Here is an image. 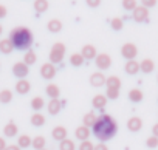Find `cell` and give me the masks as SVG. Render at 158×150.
<instances>
[{
    "label": "cell",
    "instance_id": "cell-31",
    "mask_svg": "<svg viewBox=\"0 0 158 150\" xmlns=\"http://www.w3.org/2000/svg\"><path fill=\"white\" fill-rule=\"evenodd\" d=\"M13 101V91L11 90H2L0 91V102L2 104H8Z\"/></svg>",
    "mask_w": 158,
    "mask_h": 150
},
{
    "label": "cell",
    "instance_id": "cell-2",
    "mask_svg": "<svg viewBox=\"0 0 158 150\" xmlns=\"http://www.w3.org/2000/svg\"><path fill=\"white\" fill-rule=\"evenodd\" d=\"M10 40L16 50L25 51L33 45V33L25 26H17L10 33Z\"/></svg>",
    "mask_w": 158,
    "mask_h": 150
},
{
    "label": "cell",
    "instance_id": "cell-47",
    "mask_svg": "<svg viewBox=\"0 0 158 150\" xmlns=\"http://www.w3.org/2000/svg\"><path fill=\"white\" fill-rule=\"evenodd\" d=\"M2 31H3V26H2V25H0V34H2Z\"/></svg>",
    "mask_w": 158,
    "mask_h": 150
},
{
    "label": "cell",
    "instance_id": "cell-25",
    "mask_svg": "<svg viewBox=\"0 0 158 150\" xmlns=\"http://www.w3.org/2000/svg\"><path fill=\"white\" fill-rule=\"evenodd\" d=\"M82 122H84V127H93L95 125V122H96V115L93 113V111H90V113H87L85 116H84V119H82Z\"/></svg>",
    "mask_w": 158,
    "mask_h": 150
},
{
    "label": "cell",
    "instance_id": "cell-3",
    "mask_svg": "<svg viewBox=\"0 0 158 150\" xmlns=\"http://www.w3.org/2000/svg\"><path fill=\"white\" fill-rule=\"evenodd\" d=\"M65 56V45L60 43V42H56L53 47H51V51H50V62L54 65V63H60L62 59Z\"/></svg>",
    "mask_w": 158,
    "mask_h": 150
},
{
    "label": "cell",
    "instance_id": "cell-27",
    "mask_svg": "<svg viewBox=\"0 0 158 150\" xmlns=\"http://www.w3.org/2000/svg\"><path fill=\"white\" fill-rule=\"evenodd\" d=\"M50 3H48V0H36L34 2V10L37 13H45L48 10Z\"/></svg>",
    "mask_w": 158,
    "mask_h": 150
},
{
    "label": "cell",
    "instance_id": "cell-38",
    "mask_svg": "<svg viewBox=\"0 0 158 150\" xmlns=\"http://www.w3.org/2000/svg\"><path fill=\"white\" fill-rule=\"evenodd\" d=\"M79 150H95V145H93V142L92 141H82L81 142V145H79Z\"/></svg>",
    "mask_w": 158,
    "mask_h": 150
},
{
    "label": "cell",
    "instance_id": "cell-35",
    "mask_svg": "<svg viewBox=\"0 0 158 150\" xmlns=\"http://www.w3.org/2000/svg\"><path fill=\"white\" fill-rule=\"evenodd\" d=\"M123 8L126 11H133L136 8V0H123Z\"/></svg>",
    "mask_w": 158,
    "mask_h": 150
},
{
    "label": "cell",
    "instance_id": "cell-39",
    "mask_svg": "<svg viewBox=\"0 0 158 150\" xmlns=\"http://www.w3.org/2000/svg\"><path fill=\"white\" fill-rule=\"evenodd\" d=\"M118 96H119V90L107 88V93H106V98L107 99H118Z\"/></svg>",
    "mask_w": 158,
    "mask_h": 150
},
{
    "label": "cell",
    "instance_id": "cell-22",
    "mask_svg": "<svg viewBox=\"0 0 158 150\" xmlns=\"http://www.w3.org/2000/svg\"><path fill=\"white\" fill-rule=\"evenodd\" d=\"M13 43H11V40L10 39H3V40H0V51L2 53H5V54H10L11 51H13Z\"/></svg>",
    "mask_w": 158,
    "mask_h": 150
},
{
    "label": "cell",
    "instance_id": "cell-34",
    "mask_svg": "<svg viewBox=\"0 0 158 150\" xmlns=\"http://www.w3.org/2000/svg\"><path fill=\"white\" fill-rule=\"evenodd\" d=\"M59 148H60V150H74L76 147H74V142H73L71 139H64V141H60Z\"/></svg>",
    "mask_w": 158,
    "mask_h": 150
},
{
    "label": "cell",
    "instance_id": "cell-11",
    "mask_svg": "<svg viewBox=\"0 0 158 150\" xmlns=\"http://www.w3.org/2000/svg\"><path fill=\"white\" fill-rule=\"evenodd\" d=\"M51 136H53V139H56V141H64V139H67V128L62 127V125H57V127L53 128Z\"/></svg>",
    "mask_w": 158,
    "mask_h": 150
},
{
    "label": "cell",
    "instance_id": "cell-8",
    "mask_svg": "<svg viewBox=\"0 0 158 150\" xmlns=\"http://www.w3.org/2000/svg\"><path fill=\"white\" fill-rule=\"evenodd\" d=\"M28 65H25L23 62H17V63H14V67H13V74L16 78H19V79H23L27 74H28Z\"/></svg>",
    "mask_w": 158,
    "mask_h": 150
},
{
    "label": "cell",
    "instance_id": "cell-23",
    "mask_svg": "<svg viewBox=\"0 0 158 150\" xmlns=\"http://www.w3.org/2000/svg\"><path fill=\"white\" fill-rule=\"evenodd\" d=\"M47 95H48L51 99H57V98H59V95H60V90H59V87H57V85L50 84V85L47 87Z\"/></svg>",
    "mask_w": 158,
    "mask_h": 150
},
{
    "label": "cell",
    "instance_id": "cell-6",
    "mask_svg": "<svg viewBox=\"0 0 158 150\" xmlns=\"http://www.w3.org/2000/svg\"><path fill=\"white\" fill-rule=\"evenodd\" d=\"M132 13H133V14H132L133 20L138 22V23H141V22H147V19H149V10L144 8V6H136Z\"/></svg>",
    "mask_w": 158,
    "mask_h": 150
},
{
    "label": "cell",
    "instance_id": "cell-20",
    "mask_svg": "<svg viewBox=\"0 0 158 150\" xmlns=\"http://www.w3.org/2000/svg\"><path fill=\"white\" fill-rule=\"evenodd\" d=\"M106 104H107V98L104 95H96L93 98V107L95 108H104Z\"/></svg>",
    "mask_w": 158,
    "mask_h": 150
},
{
    "label": "cell",
    "instance_id": "cell-46",
    "mask_svg": "<svg viewBox=\"0 0 158 150\" xmlns=\"http://www.w3.org/2000/svg\"><path fill=\"white\" fill-rule=\"evenodd\" d=\"M5 150H20V147L19 145H6Z\"/></svg>",
    "mask_w": 158,
    "mask_h": 150
},
{
    "label": "cell",
    "instance_id": "cell-40",
    "mask_svg": "<svg viewBox=\"0 0 158 150\" xmlns=\"http://www.w3.org/2000/svg\"><path fill=\"white\" fill-rule=\"evenodd\" d=\"M141 6H144V8H152V6H155L156 5V0H141Z\"/></svg>",
    "mask_w": 158,
    "mask_h": 150
},
{
    "label": "cell",
    "instance_id": "cell-12",
    "mask_svg": "<svg viewBox=\"0 0 158 150\" xmlns=\"http://www.w3.org/2000/svg\"><path fill=\"white\" fill-rule=\"evenodd\" d=\"M81 54H82V57L87 59V60H92V59H95V57L98 56V54H96V48H95L93 45H84Z\"/></svg>",
    "mask_w": 158,
    "mask_h": 150
},
{
    "label": "cell",
    "instance_id": "cell-37",
    "mask_svg": "<svg viewBox=\"0 0 158 150\" xmlns=\"http://www.w3.org/2000/svg\"><path fill=\"white\" fill-rule=\"evenodd\" d=\"M110 25H112V28L115 30V31H119L123 26H124V23H123V20L121 19H112V22H110Z\"/></svg>",
    "mask_w": 158,
    "mask_h": 150
},
{
    "label": "cell",
    "instance_id": "cell-26",
    "mask_svg": "<svg viewBox=\"0 0 158 150\" xmlns=\"http://www.w3.org/2000/svg\"><path fill=\"white\" fill-rule=\"evenodd\" d=\"M31 124H33L34 127H42V125L45 124V116L36 111V113L31 116Z\"/></svg>",
    "mask_w": 158,
    "mask_h": 150
},
{
    "label": "cell",
    "instance_id": "cell-36",
    "mask_svg": "<svg viewBox=\"0 0 158 150\" xmlns=\"http://www.w3.org/2000/svg\"><path fill=\"white\" fill-rule=\"evenodd\" d=\"M146 145H147L149 148H156V147H158V138H156V136H149V138L146 139Z\"/></svg>",
    "mask_w": 158,
    "mask_h": 150
},
{
    "label": "cell",
    "instance_id": "cell-30",
    "mask_svg": "<svg viewBox=\"0 0 158 150\" xmlns=\"http://www.w3.org/2000/svg\"><path fill=\"white\" fill-rule=\"evenodd\" d=\"M45 144H47V141H45L44 136H36V138L31 141V145H33L36 150H42V148H45Z\"/></svg>",
    "mask_w": 158,
    "mask_h": 150
},
{
    "label": "cell",
    "instance_id": "cell-29",
    "mask_svg": "<svg viewBox=\"0 0 158 150\" xmlns=\"http://www.w3.org/2000/svg\"><path fill=\"white\" fill-rule=\"evenodd\" d=\"M36 60H37V56H36V53L34 51H27L25 53V56H23V63L25 65H33V63H36Z\"/></svg>",
    "mask_w": 158,
    "mask_h": 150
},
{
    "label": "cell",
    "instance_id": "cell-19",
    "mask_svg": "<svg viewBox=\"0 0 158 150\" xmlns=\"http://www.w3.org/2000/svg\"><path fill=\"white\" fill-rule=\"evenodd\" d=\"M106 85H107V88L119 90V87H121V81H119V78H116V76H110V78L106 79Z\"/></svg>",
    "mask_w": 158,
    "mask_h": 150
},
{
    "label": "cell",
    "instance_id": "cell-14",
    "mask_svg": "<svg viewBox=\"0 0 158 150\" xmlns=\"http://www.w3.org/2000/svg\"><path fill=\"white\" fill-rule=\"evenodd\" d=\"M16 90H17V93H20V95H27V93L31 90V84H30L27 79H19L17 84H16Z\"/></svg>",
    "mask_w": 158,
    "mask_h": 150
},
{
    "label": "cell",
    "instance_id": "cell-21",
    "mask_svg": "<svg viewBox=\"0 0 158 150\" xmlns=\"http://www.w3.org/2000/svg\"><path fill=\"white\" fill-rule=\"evenodd\" d=\"M84 57H82V54L81 53H74V54H71L70 56V63L73 65V67H81L82 63H84Z\"/></svg>",
    "mask_w": 158,
    "mask_h": 150
},
{
    "label": "cell",
    "instance_id": "cell-28",
    "mask_svg": "<svg viewBox=\"0 0 158 150\" xmlns=\"http://www.w3.org/2000/svg\"><path fill=\"white\" fill-rule=\"evenodd\" d=\"M47 26H48V30H50L51 33H59V31L62 30V22L57 20V19H53V20L48 22Z\"/></svg>",
    "mask_w": 158,
    "mask_h": 150
},
{
    "label": "cell",
    "instance_id": "cell-13",
    "mask_svg": "<svg viewBox=\"0 0 158 150\" xmlns=\"http://www.w3.org/2000/svg\"><path fill=\"white\" fill-rule=\"evenodd\" d=\"M124 71L127 74H130V76H133V74H136L139 71V63L133 59V60H127V63L124 65Z\"/></svg>",
    "mask_w": 158,
    "mask_h": 150
},
{
    "label": "cell",
    "instance_id": "cell-42",
    "mask_svg": "<svg viewBox=\"0 0 158 150\" xmlns=\"http://www.w3.org/2000/svg\"><path fill=\"white\" fill-rule=\"evenodd\" d=\"M6 14H8V10H6V6H3V5H0V19H3V17H6Z\"/></svg>",
    "mask_w": 158,
    "mask_h": 150
},
{
    "label": "cell",
    "instance_id": "cell-33",
    "mask_svg": "<svg viewBox=\"0 0 158 150\" xmlns=\"http://www.w3.org/2000/svg\"><path fill=\"white\" fill-rule=\"evenodd\" d=\"M31 107H33V110H34V111L42 110V108H44V99H42V98H39V96L33 98V99H31Z\"/></svg>",
    "mask_w": 158,
    "mask_h": 150
},
{
    "label": "cell",
    "instance_id": "cell-48",
    "mask_svg": "<svg viewBox=\"0 0 158 150\" xmlns=\"http://www.w3.org/2000/svg\"><path fill=\"white\" fill-rule=\"evenodd\" d=\"M42 150H47V148H42Z\"/></svg>",
    "mask_w": 158,
    "mask_h": 150
},
{
    "label": "cell",
    "instance_id": "cell-15",
    "mask_svg": "<svg viewBox=\"0 0 158 150\" xmlns=\"http://www.w3.org/2000/svg\"><path fill=\"white\" fill-rule=\"evenodd\" d=\"M74 136H76L77 139H81V142H82V141H87V139H89V136H90V130H89L87 127L81 125V127H77V128H76Z\"/></svg>",
    "mask_w": 158,
    "mask_h": 150
},
{
    "label": "cell",
    "instance_id": "cell-44",
    "mask_svg": "<svg viewBox=\"0 0 158 150\" xmlns=\"http://www.w3.org/2000/svg\"><path fill=\"white\" fill-rule=\"evenodd\" d=\"M152 133H153V136H156V138H158V122L152 127Z\"/></svg>",
    "mask_w": 158,
    "mask_h": 150
},
{
    "label": "cell",
    "instance_id": "cell-18",
    "mask_svg": "<svg viewBox=\"0 0 158 150\" xmlns=\"http://www.w3.org/2000/svg\"><path fill=\"white\" fill-rule=\"evenodd\" d=\"M17 132H19V128H17V125L11 121V122H8L5 127H3V133H5V136H8V138H13V136H16L17 135Z\"/></svg>",
    "mask_w": 158,
    "mask_h": 150
},
{
    "label": "cell",
    "instance_id": "cell-9",
    "mask_svg": "<svg viewBox=\"0 0 158 150\" xmlns=\"http://www.w3.org/2000/svg\"><path fill=\"white\" fill-rule=\"evenodd\" d=\"M106 76L102 73H93L92 76H90V84L93 85V87H102V85H106Z\"/></svg>",
    "mask_w": 158,
    "mask_h": 150
},
{
    "label": "cell",
    "instance_id": "cell-43",
    "mask_svg": "<svg viewBox=\"0 0 158 150\" xmlns=\"http://www.w3.org/2000/svg\"><path fill=\"white\" fill-rule=\"evenodd\" d=\"M95 150H109V147L104 144V142H101V144H98V145H95Z\"/></svg>",
    "mask_w": 158,
    "mask_h": 150
},
{
    "label": "cell",
    "instance_id": "cell-10",
    "mask_svg": "<svg viewBox=\"0 0 158 150\" xmlns=\"http://www.w3.org/2000/svg\"><path fill=\"white\" fill-rule=\"evenodd\" d=\"M141 127H143V121H141V118H138V116H132V118L127 121V128H129L130 132H139Z\"/></svg>",
    "mask_w": 158,
    "mask_h": 150
},
{
    "label": "cell",
    "instance_id": "cell-4",
    "mask_svg": "<svg viewBox=\"0 0 158 150\" xmlns=\"http://www.w3.org/2000/svg\"><path fill=\"white\" fill-rule=\"evenodd\" d=\"M121 54L127 60H133L136 57V54H138V48H136L135 43H124L121 47Z\"/></svg>",
    "mask_w": 158,
    "mask_h": 150
},
{
    "label": "cell",
    "instance_id": "cell-17",
    "mask_svg": "<svg viewBox=\"0 0 158 150\" xmlns=\"http://www.w3.org/2000/svg\"><path fill=\"white\" fill-rule=\"evenodd\" d=\"M153 68H155V63H153V60H152V59H144V60L139 63V70H141L143 73H146V74L152 73V71H153Z\"/></svg>",
    "mask_w": 158,
    "mask_h": 150
},
{
    "label": "cell",
    "instance_id": "cell-24",
    "mask_svg": "<svg viewBox=\"0 0 158 150\" xmlns=\"http://www.w3.org/2000/svg\"><path fill=\"white\" fill-rule=\"evenodd\" d=\"M129 99H130L132 102H141V101H143V91L138 90V88L130 90V91H129Z\"/></svg>",
    "mask_w": 158,
    "mask_h": 150
},
{
    "label": "cell",
    "instance_id": "cell-16",
    "mask_svg": "<svg viewBox=\"0 0 158 150\" xmlns=\"http://www.w3.org/2000/svg\"><path fill=\"white\" fill-rule=\"evenodd\" d=\"M60 108H62V102L59 99H51L48 102V113L50 115H57L60 111Z\"/></svg>",
    "mask_w": 158,
    "mask_h": 150
},
{
    "label": "cell",
    "instance_id": "cell-7",
    "mask_svg": "<svg viewBox=\"0 0 158 150\" xmlns=\"http://www.w3.org/2000/svg\"><path fill=\"white\" fill-rule=\"evenodd\" d=\"M40 76L44 78V79H53L54 76H56V68H54V65L53 63H44L42 67H40Z\"/></svg>",
    "mask_w": 158,
    "mask_h": 150
},
{
    "label": "cell",
    "instance_id": "cell-32",
    "mask_svg": "<svg viewBox=\"0 0 158 150\" xmlns=\"http://www.w3.org/2000/svg\"><path fill=\"white\" fill-rule=\"evenodd\" d=\"M31 141H33V139H31L28 135H20V136H19V144H17V145H19L20 148H27V147L31 145Z\"/></svg>",
    "mask_w": 158,
    "mask_h": 150
},
{
    "label": "cell",
    "instance_id": "cell-45",
    "mask_svg": "<svg viewBox=\"0 0 158 150\" xmlns=\"http://www.w3.org/2000/svg\"><path fill=\"white\" fill-rule=\"evenodd\" d=\"M5 148H6V142L3 138H0V150H5Z\"/></svg>",
    "mask_w": 158,
    "mask_h": 150
},
{
    "label": "cell",
    "instance_id": "cell-5",
    "mask_svg": "<svg viewBox=\"0 0 158 150\" xmlns=\"http://www.w3.org/2000/svg\"><path fill=\"white\" fill-rule=\"evenodd\" d=\"M95 63L99 70H107L110 65H112V57L107 54V53H99L96 57H95Z\"/></svg>",
    "mask_w": 158,
    "mask_h": 150
},
{
    "label": "cell",
    "instance_id": "cell-41",
    "mask_svg": "<svg viewBox=\"0 0 158 150\" xmlns=\"http://www.w3.org/2000/svg\"><path fill=\"white\" fill-rule=\"evenodd\" d=\"M85 3L90 6V8H96L101 5V0H85Z\"/></svg>",
    "mask_w": 158,
    "mask_h": 150
},
{
    "label": "cell",
    "instance_id": "cell-1",
    "mask_svg": "<svg viewBox=\"0 0 158 150\" xmlns=\"http://www.w3.org/2000/svg\"><path fill=\"white\" fill-rule=\"evenodd\" d=\"M92 128H93V135L102 142L112 139L118 132L116 121L110 115H101L99 118H96V122Z\"/></svg>",
    "mask_w": 158,
    "mask_h": 150
}]
</instances>
